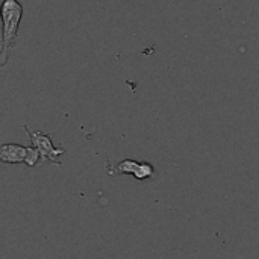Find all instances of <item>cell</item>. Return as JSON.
<instances>
[{
    "mask_svg": "<svg viewBox=\"0 0 259 259\" xmlns=\"http://www.w3.org/2000/svg\"><path fill=\"white\" fill-rule=\"evenodd\" d=\"M2 46H0V65H5L9 56V52L15 46L17 30L20 20L23 17V5L18 0H3L2 3Z\"/></svg>",
    "mask_w": 259,
    "mask_h": 259,
    "instance_id": "6da1fadb",
    "label": "cell"
},
{
    "mask_svg": "<svg viewBox=\"0 0 259 259\" xmlns=\"http://www.w3.org/2000/svg\"><path fill=\"white\" fill-rule=\"evenodd\" d=\"M23 129L29 134V138L33 144L35 149H38V152L41 153L42 161H52L55 164H59V161L56 159L59 155H64L65 150L64 149H55L52 144V140L49 135L42 134V132H30L27 126H23Z\"/></svg>",
    "mask_w": 259,
    "mask_h": 259,
    "instance_id": "7a4b0ae2",
    "label": "cell"
},
{
    "mask_svg": "<svg viewBox=\"0 0 259 259\" xmlns=\"http://www.w3.org/2000/svg\"><path fill=\"white\" fill-rule=\"evenodd\" d=\"M29 156V147H23L18 144H3L0 149V159L8 164L26 162Z\"/></svg>",
    "mask_w": 259,
    "mask_h": 259,
    "instance_id": "3957f363",
    "label": "cell"
},
{
    "mask_svg": "<svg viewBox=\"0 0 259 259\" xmlns=\"http://www.w3.org/2000/svg\"><path fill=\"white\" fill-rule=\"evenodd\" d=\"M118 171L121 173H131L134 175L137 179H146V178H152L155 170L150 164L147 162H135V161H131V159H126L123 161L118 167H117Z\"/></svg>",
    "mask_w": 259,
    "mask_h": 259,
    "instance_id": "277c9868",
    "label": "cell"
}]
</instances>
